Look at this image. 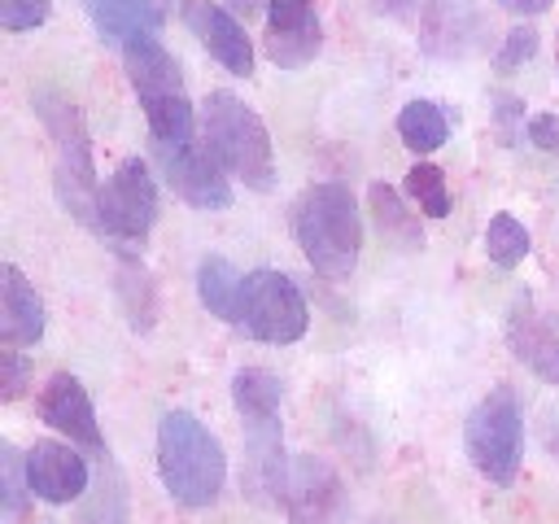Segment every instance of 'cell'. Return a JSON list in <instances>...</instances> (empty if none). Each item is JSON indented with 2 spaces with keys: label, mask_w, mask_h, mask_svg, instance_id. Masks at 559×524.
Returning a JSON list of instances; mask_svg holds the SVG:
<instances>
[{
  "label": "cell",
  "mask_w": 559,
  "mask_h": 524,
  "mask_svg": "<svg viewBox=\"0 0 559 524\" xmlns=\"http://www.w3.org/2000/svg\"><path fill=\"white\" fill-rule=\"evenodd\" d=\"M293 236L319 275L349 279L362 253V218L354 192L332 179L301 188L293 201Z\"/></svg>",
  "instance_id": "cell-1"
},
{
  "label": "cell",
  "mask_w": 559,
  "mask_h": 524,
  "mask_svg": "<svg viewBox=\"0 0 559 524\" xmlns=\"http://www.w3.org/2000/svg\"><path fill=\"white\" fill-rule=\"evenodd\" d=\"M157 476L179 507H214L227 480V454L218 437L192 410H166L157 419Z\"/></svg>",
  "instance_id": "cell-2"
},
{
  "label": "cell",
  "mask_w": 559,
  "mask_h": 524,
  "mask_svg": "<svg viewBox=\"0 0 559 524\" xmlns=\"http://www.w3.org/2000/svg\"><path fill=\"white\" fill-rule=\"evenodd\" d=\"M35 114H39V122H44L48 153H52L57 201L66 205V214H70L74 223H83L87 231H96L100 179H96L92 135H87V122H83L79 105H74L66 92H35Z\"/></svg>",
  "instance_id": "cell-3"
},
{
  "label": "cell",
  "mask_w": 559,
  "mask_h": 524,
  "mask_svg": "<svg viewBox=\"0 0 559 524\" xmlns=\"http://www.w3.org/2000/svg\"><path fill=\"white\" fill-rule=\"evenodd\" d=\"M201 131L218 166L240 179L253 192L275 188V153H271V131L266 122L236 96V92H210L201 105Z\"/></svg>",
  "instance_id": "cell-4"
},
{
  "label": "cell",
  "mask_w": 559,
  "mask_h": 524,
  "mask_svg": "<svg viewBox=\"0 0 559 524\" xmlns=\"http://www.w3.org/2000/svg\"><path fill=\"white\" fill-rule=\"evenodd\" d=\"M122 66H127L131 92H135V100L144 109L153 144H183V140H192V100L183 92L179 66L162 48V39L148 35V39L127 44L122 48Z\"/></svg>",
  "instance_id": "cell-5"
},
{
  "label": "cell",
  "mask_w": 559,
  "mask_h": 524,
  "mask_svg": "<svg viewBox=\"0 0 559 524\" xmlns=\"http://www.w3.org/2000/svg\"><path fill=\"white\" fill-rule=\"evenodd\" d=\"M463 450L472 458V467L493 485V489H511L520 476V458H524V415L515 402L511 384H493L467 415L463 424Z\"/></svg>",
  "instance_id": "cell-6"
},
{
  "label": "cell",
  "mask_w": 559,
  "mask_h": 524,
  "mask_svg": "<svg viewBox=\"0 0 559 524\" xmlns=\"http://www.w3.org/2000/svg\"><path fill=\"white\" fill-rule=\"evenodd\" d=\"M157 223V183L140 157H122L114 175L100 183L96 201V236L109 240L118 253L144 245Z\"/></svg>",
  "instance_id": "cell-7"
},
{
  "label": "cell",
  "mask_w": 559,
  "mask_h": 524,
  "mask_svg": "<svg viewBox=\"0 0 559 524\" xmlns=\"http://www.w3.org/2000/svg\"><path fill=\"white\" fill-rule=\"evenodd\" d=\"M240 327L253 341L266 345H293L310 327V306L297 288L293 275L258 266L245 275V297H240Z\"/></svg>",
  "instance_id": "cell-8"
},
{
  "label": "cell",
  "mask_w": 559,
  "mask_h": 524,
  "mask_svg": "<svg viewBox=\"0 0 559 524\" xmlns=\"http://www.w3.org/2000/svg\"><path fill=\"white\" fill-rule=\"evenodd\" d=\"M153 157H157L170 192L179 201H188L192 210H227L231 205V183H227L231 175L218 166L210 144H201V140L153 144Z\"/></svg>",
  "instance_id": "cell-9"
},
{
  "label": "cell",
  "mask_w": 559,
  "mask_h": 524,
  "mask_svg": "<svg viewBox=\"0 0 559 524\" xmlns=\"http://www.w3.org/2000/svg\"><path fill=\"white\" fill-rule=\"evenodd\" d=\"M262 48L280 70L310 66L323 48V22L314 13V0H271Z\"/></svg>",
  "instance_id": "cell-10"
},
{
  "label": "cell",
  "mask_w": 559,
  "mask_h": 524,
  "mask_svg": "<svg viewBox=\"0 0 559 524\" xmlns=\"http://www.w3.org/2000/svg\"><path fill=\"white\" fill-rule=\"evenodd\" d=\"M39 419L48 428H57L70 445H83L87 454H100L105 458V437H100V424H96V406L83 389L79 376L70 371H57L44 393H39Z\"/></svg>",
  "instance_id": "cell-11"
},
{
  "label": "cell",
  "mask_w": 559,
  "mask_h": 524,
  "mask_svg": "<svg viewBox=\"0 0 559 524\" xmlns=\"http://www.w3.org/2000/svg\"><path fill=\"white\" fill-rule=\"evenodd\" d=\"M288 520L293 524H341L345 515V485L341 476L314 458V454H297L293 472H288Z\"/></svg>",
  "instance_id": "cell-12"
},
{
  "label": "cell",
  "mask_w": 559,
  "mask_h": 524,
  "mask_svg": "<svg viewBox=\"0 0 559 524\" xmlns=\"http://www.w3.org/2000/svg\"><path fill=\"white\" fill-rule=\"evenodd\" d=\"M507 345L537 380L559 384V332L542 319V310L528 293H515V301L507 310Z\"/></svg>",
  "instance_id": "cell-13"
},
{
  "label": "cell",
  "mask_w": 559,
  "mask_h": 524,
  "mask_svg": "<svg viewBox=\"0 0 559 524\" xmlns=\"http://www.w3.org/2000/svg\"><path fill=\"white\" fill-rule=\"evenodd\" d=\"M183 17H188V31L201 39V48H205L227 74H240V79L253 74V44H249L245 26H240L223 4H214V0H192Z\"/></svg>",
  "instance_id": "cell-14"
},
{
  "label": "cell",
  "mask_w": 559,
  "mask_h": 524,
  "mask_svg": "<svg viewBox=\"0 0 559 524\" xmlns=\"http://www.w3.org/2000/svg\"><path fill=\"white\" fill-rule=\"evenodd\" d=\"M288 458H284V432L275 424H249L245 428V489L253 502H284L288 498Z\"/></svg>",
  "instance_id": "cell-15"
},
{
  "label": "cell",
  "mask_w": 559,
  "mask_h": 524,
  "mask_svg": "<svg viewBox=\"0 0 559 524\" xmlns=\"http://www.w3.org/2000/svg\"><path fill=\"white\" fill-rule=\"evenodd\" d=\"M26 476H31V493L39 502H52V507L74 502L87 489V463H83V454H74L61 441H35L26 450Z\"/></svg>",
  "instance_id": "cell-16"
},
{
  "label": "cell",
  "mask_w": 559,
  "mask_h": 524,
  "mask_svg": "<svg viewBox=\"0 0 559 524\" xmlns=\"http://www.w3.org/2000/svg\"><path fill=\"white\" fill-rule=\"evenodd\" d=\"M0 336L4 345H39L44 336V301L13 262L4 266L0 279Z\"/></svg>",
  "instance_id": "cell-17"
},
{
  "label": "cell",
  "mask_w": 559,
  "mask_h": 524,
  "mask_svg": "<svg viewBox=\"0 0 559 524\" xmlns=\"http://www.w3.org/2000/svg\"><path fill=\"white\" fill-rule=\"evenodd\" d=\"M83 9L92 17L96 35L105 44H118V48L157 35L162 22H166V13L153 0H83Z\"/></svg>",
  "instance_id": "cell-18"
},
{
  "label": "cell",
  "mask_w": 559,
  "mask_h": 524,
  "mask_svg": "<svg viewBox=\"0 0 559 524\" xmlns=\"http://www.w3.org/2000/svg\"><path fill=\"white\" fill-rule=\"evenodd\" d=\"M197 297L201 306L223 319V323H240V297H245V275L223 258V253H205L197 262Z\"/></svg>",
  "instance_id": "cell-19"
},
{
  "label": "cell",
  "mask_w": 559,
  "mask_h": 524,
  "mask_svg": "<svg viewBox=\"0 0 559 524\" xmlns=\"http://www.w3.org/2000/svg\"><path fill=\"white\" fill-rule=\"evenodd\" d=\"M231 402L240 424H275L280 419V402H284V384L275 371L266 367H240L231 376Z\"/></svg>",
  "instance_id": "cell-20"
},
{
  "label": "cell",
  "mask_w": 559,
  "mask_h": 524,
  "mask_svg": "<svg viewBox=\"0 0 559 524\" xmlns=\"http://www.w3.org/2000/svg\"><path fill=\"white\" fill-rule=\"evenodd\" d=\"M397 135L411 153H437L450 135V118L437 100H406L397 114Z\"/></svg>",
  "instance_id": "cell-21"
},
{
  "label": "cell",
  "mask_w": 559,
  "mask_h": 524,
  "mask_svg": "<svg viewBox=\"0 0 559 524\" xmlns=\"http://www.w3.org/2000/svg\"><path fill=\"white\" fill-rule=\"evenodd\" d=\"M367 201H371V214H376L380 236H389V240L402 245V249H424V227H419V218L402 205L397 188L371 183V188H367Z\"/></svg>",
  "instance_id": "cell-22"
},
{
  "label": "cell",
  "mask_w": 559,
  "mask_h": 524,
  "mask_svg": "<svg viewBox=\"0 0 559 524\" xmlns=\"http://www.w3.org/2000/svg\"><path fill=\"white\" fill-rule=\"evenodd\" d=\"M118 297H122V310H127L131 327L148 332L153 319H157V288H153L148 271L131 253H122V262H118Z\"/></svg>",
  "instance_id": "cell-23"
},
{
  "label": "cell",
  "mask_w": 559,
  "mask_h": 524,
  "mask_svg": "<svg viewBox=\"0 0 559 524\" xmlns=\"http://www.w3.org/2000/svg\"><path fill=\"white\" fill-rule=\"evenodd\" d=\"M528 249H533V236H528V227L520 218H511V214H493L489 218V227H485V258L493 266L515 271L528 258Z\"/></svg>",
  "instance_id": "cell-24"
},
{
  "label": "cell",
  "mask_w": 559,
  "mask_h": 524,
  "mask_svg": "<svg viewBox=\"0 0 559 524\" xmlns=\"http://www.w3.org/2000/svg\"><path fill=\"white\" fill-rule=\"evenodd\" d=\"M31 498L35 493H31V476H26V454H17L13 441H4L0 445V507H4V515L13 524H22L31 511Z\"/></svg>",
  "instance_id": "cell-25"
},
{
  "label": "cell",
  "mask_w": 559,
  "mask_h": 524,
  "mask_svg": "<svg viewBox=\"0 0 559 524\" xmlns=\"http://www.w3.org/2000/svg\"><path fill=\"white\" fill-rule=\"evenodd\" d=\"M406 196L428 214V218H445L450 214V192H445V170L432 162H415L406 170Z\"/></svg>",
  "instance_id": "cell-26"
},
{
  "label": "cell",
  "mask_w": 559,
  "mask_h": 524,
  "mask_svg": "<svg viewBox=\"0 0 559 524\" xmlns=\"http://www.w3.org/2000/svg\"><path fill=\"white\" fill-rule=\"evenodd\" d=\"M52 13V0H0V26L4 31H35Z\"/></svg>",
  "instance_id": "cell-27"
},
{
  "label": "cell",
  "mask_w": 559,
  "mask_h": 524,
  "mask_svg": "<svg viewBox=\"0 0 559 524\" xmlns=\"http://www.w3.org/2000/svg\"><path fill=\"white\" fill-rule=\"evenodd\" d=\"M26 380H31V358H26V354H22L17 345L0 349V397H4V402L22 397Z\"/></svg>",
  "instance_id": "cell-28"
},
{
  "label": "cell",
  "mask_w": 559,
  "mask_h": 524,
  "mask_svg": "<svg viewBox=\"0 0 559 524\" xmlns=\"http://www.w3.org/2000/svg\"><path fill=\"white\" fill-rule=\"evenodd\" d=\"M533 52H537V31H533V26H515V31L502 35V48H498L493 66H498V70H515V66H524Z\"/></svg>",
  "instance_id": "cell-29"
},
{
  "label": "cell",
  "mask_w": 559,
  "mask_h": 524,
  "mask_svg": "<svg viewBox=\"0 0 559 524\" xmlns=\"http://www.w3.org/2000/svg\"><path fill=\"white\" fill-rule=\"evenodd\" d=\"M493 118H498L502 144H515V131H520V122H524V100L511 96V92H498V96H493Z\"/></svg>",
  "instance_id": "cell-30"
},
{
  "label": "cell",
  "mask_w": 559,
  "mask_h": 524,
  "mask_svg": "<svg viewBox=\"0 0 559 524\" xmlns=\"http://www.w3.org/2000/svg\"><path fill=\"white\" fill-rule=\"evenodd\" d=\"M528 140H533L542 153H555V148H559V118H555V114H533V118H528Z\"/></svg>",
  "instance_id": "cell-31"
},
{
  "label": "cell",
  "mask_w": 559,
  "mask_h": 524,
  "mask_svg": "<svg viewBox=\"0 0 559 524\" xmlns=\"http://www.w3.org/2000/svg\"><path fill=\"white\" fill-rule=\"evenodd\" d=\"M507 13H515V17H537V13H546L550 9V0H498Z\"/></svg>",
  "instance_id": "cell-32"
},
{
  "label": "cell",
  "mask_w": 559,
  "mask_h": 524,
  "mask_svg": "<svg viewBox=\"0 0 559 524\" xmlns=\"http://www.w3.org/2000/svg\"><path fill=\"white\" fill-rule=\"evenodd\" d=\"M376 9H380V13H389V17H411L415 0H376Z\"/></svg>",
  "instance_id": "cell-33"
},
{
  "label": "cell",
  "mask_w": 559,
  "mask_h": 524,
  "mask_svg": "<svg viewBox=\"0 0 559 524\" xmlns=\"http://www.w3.org/2000/svg\"><path fill=\"white\" fill-rule=\"evenodd\" d=\"M231 4H236V9H245V13H249V9H258V4H262V0H231Z\"/></svg>",
  "instance_id": "cell-34"
},
{
  "label": "cell",
  "mask_w": 559,
  "mask_h": 524,
  "mask_svg": "<svg viewBox=\"0 0 559 524\" xmlns=\"http://www.w3.org/2000/svg\"><path fill=\"white\" fill-rule=\"evenodd\" d=\"M153 4H157V9H162V13H170V9H175V4H179V0H153Z\"/></svg>",
  "instance_id": "cell-35"
},
{
  "label": "cell",
  "mask_w": 559,
  "mask_h": 524,
  "mask_svg": "<svg viewBox=\"0 0 559 524\" xmlns=\"http://www.w3.org/2000/svg\"><path fill=\"white\" fill-rule=\"evenodd\" d=\"M83 524H100V520H96V515H87ZM105 524H122V520H105Z\"/></svg>",
  "instance_id": "cell-36"
}]
</instances>
